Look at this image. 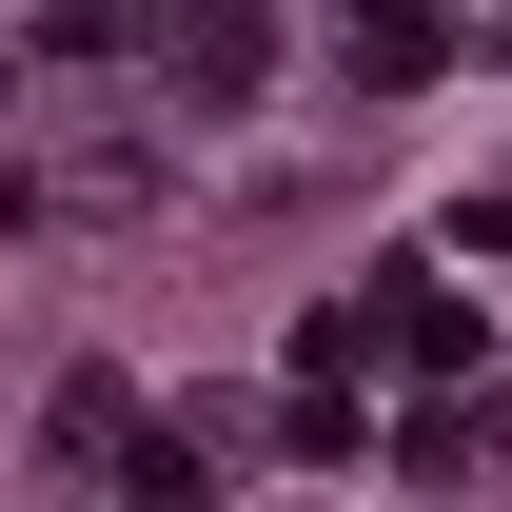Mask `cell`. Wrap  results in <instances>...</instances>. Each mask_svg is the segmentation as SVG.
I'll use <instances>...</instances> for the list:
<instances>
[{"label":"cell","instance_id":"obj_1","mask_svg":"<svg viewBox=\"0 0 512 512\" xmlns=\"http://www.w3.org/2000/svg\"><path fill=\"white\" fill-rule=\"evenodd\" d=\"M375 335H394V355H414V375H473V355H493V335H473V316H453V296H434V276H394V296H375Z\"/></svg>","mask_w":512,"mask_h":512},{"label":"cell","instance_id":"obj_2","mask_svg":"<svg viewBox=\"0 0 512 512\" xmlns=\"http://www.w3.org/2000/svg\"><path fill=\"white\" fill-rule=\"evenodd\" d=\"M355 79H434V0H355Z\"/></svg>","mask_w":512,"mask_h":512}]
</instances>
